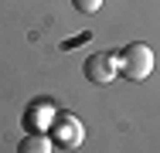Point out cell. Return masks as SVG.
Wrapping results in <instances>:
<instances>
[{"label": "cell", "mask_w": 160, "mask_h": 153, "mask_svg": "<svg viewBox=\"0 0 160 153\" xmlns=\"http://www.w3.org/2000/svg\"><path fill=\"white\" fill-rule=\"evenodd\" d=\"M116 68L123 72V78H129V82L150 78V72H153V48L143 44V41H129L126 48L116 55Z\"/></svg>", "instance_id": "1"}, {"label": "cell", "mask_w": 160, "mask_h": 153, "mask_svg": "<svg viewBox=\"0 0 160 153\" xmlns=\"http://www.w3.org/2000/svg\"><path fill=\"white\" fill-rule=\"evenodd\" d=\"M48 140L55 143V146H62V150H75V146H82V140H85V129H82V122L75 119V116H55L51 126H48Z\"/></svg>", "instance_id": "2"}, {"label": "cell", "mask_w": 160, "mask_h": 153, "mask_svg": "<svg viewBox=\"0 0 160 153\" xmlns=\"http://www.w3.org/2000/svg\"><path fill=\"white\" fill-rule=\"evenodd\" d=\"M116 55H109V51H96V55H89V58L82 61V75L92 82V85H109L112 78H116Z\"/></svg>", "instance_id": "3"}, {"label": "cell", "mask_w": 160, "mask_h": 153, "mask_svg": "<svg viewBox=\"0 0 160 153\" xmlns=\"http://www.w3.org/2000/svg\"><path fill=\"white\" fill-rule=\"evenodd\" d=\"M17 153H51L48 133H28V136L17 143Z\"/></svg>", "instance_id": "4"}, {"label": "cell", "mask_w": 160, "mask_h": 153, "mask_svg": "<svg viewBox=\"0 0 160 153\" xmlns=\"http://www.w3.org/2000/svg\"><path fill=\"white\" fill-rule=\"evenodd\" d=\"M72 7L78 14H96L99 7H102V0H72Z\"/></svg>", "instance_id": "5"}, {"label": "cell", "mask_w": 160, "mask_h": 153, "mask_svg": "<svg viewBox=\"0 0 160 153\" xmlns=\"http://www.w3.org/2000/svg\"><path fill=\"white\" fill-rule=\"evenodd\" d=\"M85 41H92V31H82L78 37H68L62 44V51H72V48H78V44H85Z\"/></svg>", "instance_id": "6"}]
</instances>
